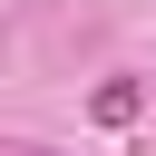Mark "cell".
Instances as JSON below:
<instances>
[{"instance_id":"6da1fadb","label":"cell","mask_w":156,"mask_h":156,"mask_svg":"<svg viewBox=\"0 0 156 156\" xmlns=\"http://www.w3.org/2000/svg\"><path fill=\"white\" fill-rule=\"evenodd\" d=\"M136 107H146V88H136V78H107V88L88 98V117H98V127H127Z\"/></svg>"}]
</instances>
